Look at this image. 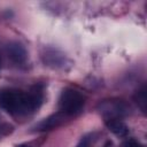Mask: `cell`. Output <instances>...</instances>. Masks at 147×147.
<instances>
[{
  "instance_id": "6da1fadb",
  "label": "cell",
  "mask_w": 147,
  "mask_h": 147,
  "mask_svg": "<svg viewBox=\"0 0 147 147\" xmlns=\"http://www.w3.org/2000/svg\"><path fill=\"white\" fill-rule=\"evenodd\" d=\"M41 102L42 92L37 87L31 91L15 88L0 91V107L14 116L28 115L37 110Z\"/></svg>"
},
{
  "instance_id": "7a4b0ae2",
  "label": "cell",
  "mask_w": 147,
  "mask_h": 147,
  "mask_svg": "<svg viewBox=\"0 0 147 147\" xmlns=\"http://www.w3.org/2000/svg\"><path fill=\"white\" fill-rule=\"evenodd\" d=\"M84 105H85L84 95L74 88H64L59 99L60 111L63 113L67 117L79 114L83 110Z\"/></svg>"
},
{
  "instance_id": "3957f363",
  "label": "cell",
  "mask_w": 147,
  "mask_h": 147,
  "mask_svg": "<svg viewBox=\"0 0 147 147\" xmlns=\"http://www.w3.org/2000/svg\"><path fill=\"white\" fill-rule=\"evenodd\" d=\"M102 113L107 118H119L127 110L126 105L123 101H106L101 106Z\"/></svg>"
},
{
  "instance_id": "277c9868",
  "label": "cell",
  "mask_w": 147,
  "mask_h": 147,
  "mask_svg": "<svg viewBox=\"0 0 147 147\" xmlns=\"http://www.w3.org/2000/svg\"><path fill=\"white\" fill-rule=\"evenodd\" d=\"M6 52L8 57L16 64H22L26 61V56H28L24 46H22L20 42H16V41L9 42L6 47Z\"/></svg>"
},
{
  "instance_id": "5b68a950",
  "label": "cell",
  "mask_w": 147,
  "mask_h": 147,
  "mask_svg": "<svg viewBox=\"0 0 147 147\" xmlns=\"http://www.w3.org/2000/svg\"><path fill=\"white\" fill-rule=\"evenodd\" d=\"M65 117L67 116L61 111H59L56 114H53V115L48 116L47 118L42 119L40 123H38L36 125V130H38V131H47V130L55 129L56 126L61 125L64 122Z\"/></svg>"
},
{
  "instance_id": "8992f818",
  "label": "cell",
  "mask_w": 147,
  "mask_h": 147,
  "mask_svg": "<svg viewBox=\"0 0 147 147\" xmlns=\"http://www.w3.org/2000/svg\"><path fill=\"white\" fill-rule=\"evenodd\" d=\"M106 125L109 129V131H111L114 134L118 137H125L129 133L127 125L124 122H122L119 118H107Z\"/></svg>"
},
{
  "instance_id": "52a82bcc",
  "label": "cell",
  "mask_w": 147,
  "mask_h": 147,
  "mask_svg": "<svg viewBox=\"0 0 147 147\" xmlns=\"http://www.w3.org/2000/svg\"><path fill=\"white\" fill-rule=\"evenodd\" d=\"M134 101L138 107L146 113V105H147V96H146V86L142 85L136 93H134Z\"/></svg>"
},
{
  "instance_id": "ba28073f",
  "label": "cell",
  "mask_w": 147,
  "mask_h": 147,
  "mask_svg": "<svg viewBox=\"0 0 147 147\" xmlns=\"http://www.w3.org/2000/svg\"><path fill=\"white\" fill-rule=\"evenodd\" d=\"M123 147H144V145L136 139H127L124 141Z\"/></svg>"
},
{
  "instance_id": "9c48e42d",
  "label": "cell",
  "mask_w": 147,
  "mask_h": 147,
  "mask_svg": "<svg viewBox=\"0 0 147 147\" xmlns=\"http://www.w3.org/2000/svg\"><path fill=\"white\" fill-rule=\"evenodd\" d=\"M77 147H90V138L85 137L84 139H82Z\"/></svg>"
},
{
  "instance_id": "30bf717a",
  "label": "cell",
  "mask_w": 147,
  "mask_h": 147,
  "mask_svg": "<svg viewBox=\"0 0 147 147\" xmlns=\"http://www.w3.org/2000/svg\"><path fill=\"white\" fill-rule=\"evenodd\" d=\"M17 147H30V146H26V145H20V146H17Z\"/></svg>"
},
{
  "instance_id": "8fae6325",
  "label": "cell",
  "mask_w": 147,
  "mask_h": 147,
  "mask_svg": "<svg viewBox=\"0 0 147 147\" xmlns=\"http://www.w3.org/2000/svg\"><path fill=\"white\" fill-rule=\"evenodd\" d=\"M0 64H1V61H0Z\"/></svg>"
}]
</instances>
